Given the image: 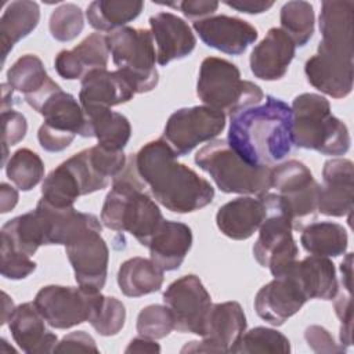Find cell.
Here are the masks:
<instances>
[{
	"label": "cell",
	"mask_w": 354,
	"mask_h": 354,
	"mask_svg": "<svg viewBox=\"0 0 354 354\" xmlns=\"http://www.w3.org/2000/svg\"><path fill=\"white\" fill-rule=\"evenodd\" d=\"M353 11L350 0L322 1V40L304 65L308 83L332 98H344L353 90Z\"/></svg>",
	"instance_id": "1"
},
{
	"label": "cell",
	"mask_w": 354,
	"mask_h": 354,
	"mask_svg": "<svg viewBox=\"0 0 354 354\" xmlns=\"http://www.w3.org/2000/svg\"><path fill=\"white\" fill-rule=\"evenodd\" d=\"M230 147L249 165L271 167L292 149V109L272 95L230 116Z\"/></svg>",
	"instance_id": "2"
},
{
	"label": "cell",
	"mask_w": 354,
	"mask_h": 354,
	"mask_svg": "<svg viewBox=\"0 0 354 354\" xmlns=\"http://www.w3.org/2000/svg\"><path fill=\"white\" fill-rule=\"evenodd\" d=\"M136 165L152 196L167 210L196 212L214 198L212 184L184 163H178L176 152L162 137L149 141L136 153Z\"/></svg>",
	"instance_id": "3"
},
{
	"label": "cell",
	"mask_w": 354,
	"mask_h": 354,
	"mask_svg": "<svg viewBox=\"0 0 354 354\" xmlns=\"http://www.w3.org/2000/svg\"><path fill=\"white\" fill-rule=\"evenodd\" d=\"M145 187L137 170L136 153H131L123 170L113 177L101 209V221L106 228L129 232L142 246H148L165 221L155 201L144 191Z\"/></svg>",
	"instance_id": "4"
},
{
	"label": "cell",
	"mask_w": 354,
	"mask_h": 354,
	"mask_svg": "<svg viewBox=\"0 0 354 354\" xmlns=\"http://www.w3.org/2000/svg\"><path fill=\"white\" fill-rule=\"evenodd\" d=\"M292 141L297 148L322 155H344L351 138L347 126L332 115L329 101L314 93H303L292 102Z\"/></svg>",
	"instance_id": "5"
},
{
	"label": "cell",
	"mask_w": 354,
	"mask_h": 354,
	"mask_svg": "<svg viewBox=\"0 0 354 354\" xmlns=\"http://www.w3.org/2000/svg\"><path fill=\"white\" fill-rule=\"evenodd\" d=\"M195 163L225 194L261 195L271 189L272 167L249 165L225 140L209 141L196 152Z\"/></svg>",
	"instance_id": "6"
},
{
	"label": "cell",
	"mask_w": 354,
	"mask_h": 354,
	"mask_svg": "<svg viewBox=\"0 0 354 354\" xmlns=\"http://www.w3.org/2000/svg\"><path fill=\"white\" fill-rule=\"evenodd\" d=\"M196 95L206 106L224 115L230 113V116L241 109L260 104L264 98L261 88L256 83L241 79L236 65L217 57H207L202 61Z\"/></svg>",
	"instance_id": "7"
},
{
	"label": "cell",
	"mask_w": 354,
	"mask_h": 354,
	"mask_svg": "<svg viewBox=\"0 0 354 354\" xmlns=\"http://www.w3.org/2000/svg\"><path fill=\"white\" fill-rule=\"evenodd\" d=\"M106 46L118 71L131 84L134 93H148L158 86L156 53L151 30L124 26L111 32Z\"/></svg>",
	"instance_id": "8"
},
{
	"label": "cell",
	"mask_w": 354,
	"mask_h": 354,
	"mask_svg": "<svg viewBox=\"0 0 354 354\" xmlns=\"http://www.w3.org/2000/svg\"><path fill=\"white\" fill-rule=\"evenodd\" d=\"M30 106L44 118L37 138L44 151L61 152L71 145L76 136H87L84 111L77 100L55 84Z\"/></svg>",
	"instance_id": "9"
},
{
	"label": "cell",
	"mask_w": 354,
	"mask_h": 354,
	"mask_svg": "<svg viewBox=\"0 0 354 354\" xmlns=\"http://www.w3.org/2000/svg\"><path fill=\"white\" fill-rule=\"evenodd\" d=\"M271 188L275 189L282 210L293 230L301 231L318 212L319 184L310 169L299 160H288L271 170Z\"/></svg>",
	"instance_id": "10"
},
{
	"label": "cell",
	"mask_w": 354,
	"mask_h": 354,
	"mask_svg": "<svg viewBox=\"0 0 354 354\" xmlns=\"http://www.w3.org/2000/svg\"><path fill=\"white\" fill-rule=\"evenodd\" d=\"M259 196L267 207V216L259 228L253 256L261 267L270 268L272 277H278L297 260L299 249L292 236V223L277 194L267 191Z\"/></svg>",
	"instance_id": "11"
},
{
	"label": "cell",
	"mask_w": 354,
	"mask_h": 354,
	"mask_svg": "<svg viewBox=\"0 0 354 354\" xmlns=\"http://www.w3.org/2000/svg\"><path fill=\"white\" fill-rule=\"evenodd\" d=\"M101 297V290L80 285H47L36 293L33 303L51 328L69 329L90 321Z\"/></svg>",
	"instance_id": "12"
},
{
	"label": "cell",
	"mask_w": 354,
	"mask_h": 354,
	"mask_svg": "<svg viewBox=\"0 0 354 354\" xmlns=\"http://www.w3.org/2000/svg\"><path fill=\"white\" fill-rule=\"evenodd\" d=\"M225 127V115L206 105L174 111L165 126L163 140L177 156L189 153L202 142L212 141Z\"/></svg>",
	"instance_id": "13"
},
{
	"label": "cell",
	"mask_w": 354,
	"mask_h": 354,
	"mask_svg": "<svg viewBox=\"0 0 354 354\" xmlns=\"http://www.w3.org/2000/svg\"><path fill=\"white\" fill-rule=\"evenodd\" d=\"M163 303L173 315L176 330L202 336L212 297L196 275H184L171 282L163 293Z\"/></svg>",
	"instance_id": "14"
},
{
	"label": "cell",
	"mask_w": 354,
	"mask_h": 354,
	"mask_svg": "<svg viewBox=\"0 0 354 354\" xmlns=\"http://www.w3.org/2000/svg\"><path fill=\"white\" fill-rule=\"evenodd\" d=\"M246 330V317L239 303L225 301L210 306L202 342L187 343L181 353H228Z\"/></svg>",
	"instance_id": "15"
},
{
	"label": "cell",
	"mask_w": 354,
	"mask_h": 354,
	"mask_svg": "<svg viewBox=\"0 0 354 354\" xmlns=\"http://www.w3.org/2000/svg\"><path fill=\"white\" fill-rule=\"evenodd\" d=\"M65 252L80 286L101 290L106 282L109 250L101 236V230L90 228L79 234L68 245Z\"/></svg>",
	"instance_id": "16"
},
{
	"label": "cell",
	"mask_w": 354,
	"mask_h": 354,
	"mask_svg": "<svg viewBox=\"0 0 354 354\" xmlns=\"http://www.w3.org/2000/svg\"><path fill=\"white\" fill-rule=\"evenodd\" d=\"M292 266L261 286L254 297L257 315L274 326L283 325L308 300L292 271Z\"/></svg>",
	"instance_id": "17"
},
{
	"label": "cell",
	"mask_w": 354,
	"mask_h": 354,
	"mask_svg": "<svg viewBox=\"0 0 354 354\" xmlns=\"http://www.w3.org/2000/svg\"><path fill=\"white\" fill-rule=\"evenodd\" d=\"M126 160L123 151H112L97 144L75 153L64 163L75 176L82 195H87L106 188L123 170Z\"/></svg>",
	"instance_id": "18"
},
{
	"label": "cell",
	"mask_w": 354,
	"mask_h": 354,
	"mask_svg": "<svg viewBox=\"0 0 354 354\" xmlns=\"http://www.w3.org/2000/svg\"><path fill=\"white\" fill-rule=\"evenodd\" d=\"M195 32L201 40L221 53L241 55L257 40V30L249 22L228 15L207 17L194 21Z\"/></svg>",
	"instance_id": "19"
},
{
	"label": "cell",
	"mask_w": 354,
	"mask_h": 354,
	"mask_svg": "<svg viewBox=\"0 0 354 354\" xmlns=\"http://www.w3.org/2000/svg\"><path fill=\"white\" fill-rule=\"evenodd\" d=\"M324 184L319 185L318 212L325 216L343 217L353 212L354 169L353 162L333 158L324 163Z\"/></svg>",
	"instance_id": "20"
},
{
	"label": "cell",
	"mask_w": 354,
	"mask_h": 354,
	"mask_svg": "<svg viewBox=\"0 0 354 354\" xmlns=\"http://www.w3.org/2000/svg\"><path fill=\"white\" fill-rule=\"evenodd\" d=\"M149 25L156 43L159 65L165 66L174 59L185 58L194 51L196 39L183 18L171 12H158L149 18Z\"/></svg>",
	"instance_id": "21"
},
{
	"label": "cell",
	"mask_w": 354,
	"mask_h": 354,
	"mask_svg": "<svg viewBox=\"0 0 354 354\" xmlns=\"http://www.w3.org/2000/svg\"><path fill=\"white\" fill-rule=\"evenodd\" d=\"M295 53L296 44L293 40L281 28H271L252 50L250 71L261 80H278L288 72Z\"/></svg>",
	"instance_id": "22"
},
{
	"label": "cell",
	"mask_w": 354,
	"mask_h": 354,
	"mask_svg": "<svg viewBox=\"0 0 354 354\" xmlns=\"http://www.w3.org/2000/svg\"><path fill=\"white\" fill-rule=\"evenodd\" d=\"M46 319L35 303H22L8 318V328L14 342L28 354L53 353L58 340L57 335L47 329Z\"/></svg>",
	"instance_id": "23"
},
{
	"label": "cell",
	"mask_w": 354,
	"mask_h": 354,
	"mask_svg": "<svg viewBox=\"0 0 354 354\" xmlns=\"http://www.w3.org/2000/svg\"><path fill=\"white\" fill-rule=\"evenodd\" d=\"M134 94L131 84L119 71L94 69L82 79L79 102L83 109L111 108L130 101Z\"/></svg>",
	"instance_id": "24"
},
{
	"label": "cell",
	"mask_w": 354,
	"mask_h": 354,
	"mask_svg": "<svg viewBox=\"0 0 354 354\" xmlns=\"http://www.w3.org/2000/svg\"><path fill=\"white\" fill-rule=\"evenodd\" d=\"M108 58L106 37L101 33H91L72 50L59 51L54 66L62 79L76 80L94 69H106Z\"/></svg>",
	"instance_id": "25"
},
{
	"label": "cell",
	"mask_w": 354,
	"mask_h": 354,
	"mask_svg": "<svg viewBox=\"0 0 354 354\" xmlns=\"http://www.w3.org/2000/svg\"><path fill=\"white\" fill-rule=\"evenodd\" d=\"M267 216L263 199L241 196L223 205L216 214L218 230L228 238L243 241L250 238Z\"/></svg>",
	"instance_id": "26"
},
{
	"label": "cell",
	"mask_w": 354,
	"mask_h": 354,
	"mask_svg": "<svg viewBox=\"0 0 354 354\" xmlns=\"http://www.w3.org/2000/svg\"><path fill=\"white\" fill-rule=\"evenodd\" d=\"M191 246V228L184 223L169 220L162 223L148 243L151 260L162 271L177 270L183 264Z\"/></svg>",
	"instance_id": "27"
},
{
	"label": "cell",
	"mask_w": 354,
	"mask_h": 354,
	"mask_svg": "<svg viewBox=\"0 0 354 354\" xmlns=\"http://www.w3.org/2000/svg\"><path fill=\"white\" fill-rule=\"evenodd\" d=\"M292 271L308 300H333L339 292L336 268L328 257L311 254L300 261L296 260Z\"/></svg>",
	"instance_id": "28"
},
{
	"label": "cell",
	"mask_w": 354,
	"mask_h": 354,
	"mask_svg": "<svg viewBox=\"0 0 354 354\" xmlns=\"http://www.w3.org/2000/svg\"><path fill=\"white\" fill-rule=\"evenodd\" d=\"M87 122V136L95 137L98 144L113 151H123L131 136L129 119L111 108L97 106L83 109Z\"/></svg>",
	"instance_id": "29"
},
{
	"label": "cell",
	"mask_w": 354,
	"mask_h": 354,
	"mask_svg": "<svg viewBox=\"0 0 354 354\" xmlns=\"http://www.w3.org/2000/svg\"><path fill=\"white\" fill-rule=\"evenodd\" d=\"M40 21L39 4L29 0L11 1L0 18V43L3 62L14 44L26 37Z\"/></svg>",
	"instance_id": "30"
},
{
	"label": "cell",
	"mask_w": 354,
	"mask_h": 354,
	"mask_svg": "<svg viewBox=\"0 0 354 354\" xmlns=\"http://www.w3.org/2000/svg\"><path fill=\"white\" fill-rule=\"evenodd\" d=\"M7 84L24 94L30 104L57 83L47 75L41 59L33 54L18 58L7 71Z\"/></svg>",
	"instance_id": "31"
},
{
	"label": "cell",
	"mask_w": 354,
	"mask_h": 354,
	"mask_svg": "<svg viewBox=\"0 0 354 354\" xmlns=\"http://www.w3.org/2000/svg\"><path fill=\"white\" fill-rule=\"evenodd\" d=\"M120 292L129 297H140L160 290L163 271L151 260L133 257L122 263L118 271Z\"/></svg>",
	"instance_id": "32"
},
{
	"label": "cell",
	"mask_w": 354,
	"mask_h": 354,
	"mask_svg": "<svg viewBox=\"0 0 354 354\" xmlns=\"http://www.w3.org/2000/svg\"><path fill=\"white\" fill-rule=\"evenodd\" d=\"M0 236L28 256H33L40 246L47 245L46 224L37 209L8 220L1 227Z\"/></svg>",
	"instance_id": "33"
},
{
	"label": "cell",
	"mask_w": 354,
	"mask_h": 354,
	"mask_svg": "<svg viewBox=\"0 0 354 354\" xmlns=\"http://www.w3.org/2000/svg\"><path fill=\"white\" fill-rule=\"evenodd\" d=\"M300 243L311 254L337 257L346 253L348 236L343 225L332 221H318L310 223L301 230Z\"/></svg>",
	"instance_id": "34"
},
{
	"label": "cell",
	"mask_w": 354,
	"mask_h": 354,
	"mask_svg": "<svg viewBox=\"0 0 354 354\" xmlns=\"http://www.w3.org/2000/svg\"><path fill=\"white\" fill-rule=\"evenodd\" d=\"M144 8L142 1H113L95 0L87 7L86 17L88 24L101 32H113L124 28L136 19Z\"/></svg>",
	"instance_id": "35"
},
{
	"label": "cell",
	"mask_w": 354,
	"mask_h": 354,
	"mask_svg": "<svg viewBox=\"0 0 354 354\" xmlns=\"http://www.w3.org/2000/svg\"><path fill=\"white\" fill-rule=\"evenodd\" d=\"M281 29L299 47L306 46L314 35V8L301 0L288 1L281 8Z\"/></svg>",
	"instance_id": "36"
},
{
	"label": "cell",
	"mask_w": 354,
	"mask_h": 354,
	"mask_svg": "<svg viewBox=\"0 0 354 354\" xmlns=\"http://www.w3.org/2000/svg\"><path fill=\"white\" fill-rule=\"evenodd\" d=\"M290 351V343L285 335L277 329L256 326L245 330L230 353L243 354H286Z\"/></svg>",
	"instance_id": "37"
},
{
	"label": "cell",
	"mask_w": 354,
	"mask_h": 354,
	"mask_svg": "<svg viewBox=\"0 0 354 354\" xmlns=\"http://www.w3.org/2000/svg\"><path fill=\"white\" fill-rule=\"evenodd\" d=\"M6 174L17 188L30 191L44 177V165L36 152L21 148L6 163Z\"/></svg>",
	"instance_id": "38"
},
{
	"label": "cell",
	"mask_w": 354,
	"mask_h": 354,
	"mask_svg": "<svg viewBox=\"0 0 354 354\" xmlns=\"http://www.w3.org/2000/svg\"><path fill=\"white\" fill-rule=\"evenodd\" d=\"M50 33L58 41H71L77 37L84 28L83 11L73 3L57 7L50 17Z\"/></svg>",
	"instance_id": "39"
},
{
	"label": "cell",
	"mask_w": 354,
	"mask_h": 354,
	"mask_svg": "<svg viewBox=\"0 0 354 354\" xmlns=\"http://www.w3.org/2000/svg\"><path fill=\"white\" fill-rule=\"evenodd\" d=\"M124 319L126 310L123 303L116 297L102 295L88 322L101 336H113L122 330Z\"/></svg>",
	"instance_id": "40"
},
{
	"label": "cell",
	"mask_w": 354,
	"mask_h": 354,
	"mask_svg": "<svg viewBox=\"0 0 354 354\" xmlns=\"http://www.w3.org/2000/svg\"><path fill=\"white\" fill-rule=\"evenodd\" d=\"M174 329V319L167 306L151 304L144 307L137 317V332L142 337L163 339Z\"/></svg>",
	"instance_id": "41"
},
{
	"label": "cell",
	"mask_w": 354,
	"mask_h": 354,
	"mask_svg": "<svg viewBox=\"0 0 354 354\" xmlns=\"http://www.w3.org/2000/svg\"><path fill=\"white\" fill-rule=\"evenodd\" d=\"M0 272L8 279H22L36 270V263L30 256L17 250L11 243L1 238L0 246Z\"/></svg>",
	"instance_id": "42"
},
{
	"label": "cell",
	"mask_w": 354,
	"mask_h": 354,
	"mask_svg": "<svg viewBox=\"0 0 354 354\" xmlns=\"http://www.w3.org/2000/svg\"><path fill=\"white\" fill-rule=\"evenodd\" d=\"M1 124H3V134H1V144H3V165L6 166L8 148L18 144L26 134L28 123L22 113L7 109L1 112Z\"/></svg>",
	"instance_id": "43"
},
{
	"label": "cell",
	"mask_w": 354,
	"mask_h": 354,
	"mask_svg": "<svg viewBox=\"0 0 354 354\" xmlns=\"http://www.w3.org/2000/svg\"><path fill=\"white\" fill-rule=\"evenodd\" d=\"M333 306H335V313L337 318L340 319V343L342 346L347 347L351 346L353 337H351V330H353V310H351V292L346 290L342 288V290L337 292V295L333 299Z\"/></svg>",
	"instance_id": "44"
},
{
	"label": "cell",
	"mask_w": 354,
	"mask_h": 354,
	"mask_svg": "<svg viewBox=\"0 0 354 354\" xmlns=\"http://www.w3.org/2000/svg\"><path fill=\"white\" fill-rule=\"evenodd\" d=\"M304 339L308 347L315 353H342L344 346L337 344L333 336L319 325H311L304 330Z\"/></svg>",
	"instance_id": "45"
},
{
	"label": "cell",
	"mask_w": 354,
	"mask_h": 354,
	"mask_svg": "<svg viewBox=\"0 0 354 354\" xmlns=\"http://www.w3.org/2000/svg\"><path fill=\"white\" fill-rule=\"evenodd\" d=\"M98 353L95 340L84 330L71 332L57 343L54 353Z\"/></svg>",
	"instance_id": "46"
},
{
	"label": "cell",
	"mask_w": 354,
	"mask_h": 354,
	"mask_svg": "<svg viewBox=\"0 0 354 354\" xmlns=\"http://www.w3.org/2000/svg\"><path fill=\"white\" fill-rule=\"evenodd\" d=\"M171 7H177L187 18L189 19H203L207 17H212L218 8L217 1H209V0H184L177 1L174 4H167Z\"/></svg>",
	"instance_id": "47"
},
{
	"label": "cell",
	"mask_w": 354,
	"mask_h": 354,
	"mask_svg": "<svg viewBox=\"0 0 354 354\" xmlns=\"http://www.w3.org/2000/svg\"><path fill=\"white\" fill-rule=\"evenodd\" d=\"M228 7L245 12V14H260L270 10L274 6V1H264V0H227L224 1Z\"/></svg>",
	"instance_id": "48"
},
{
	"label": "cell",
	"mask_w": 354,
	"mask_h": 354,
	"mask_svg": "<svg viewBox=\"0 0 354 354\" xmlns=\"http://www.w3.org/2000/svg\"><path fill=\"white\" fill-rule=\"evenodd\" d=\"M124 353H160V346L153 339L140 336L129 343Z\"/></svg>",
	"instance_id": "49"
},
{
	"label": "cell",
	"mask_w": 354,
	"mask_h": 354,
	"mask_svg": "<svg viewBox=\"0 0 354 354\" xmlns=\"http://www.w3.org/2000/svg\"><path fill=\"white\" fill-rule=\"evenodd\" d=\"M0 196H1V213H7L10 210H12L18 202V192L15 188H12L11 185L1 183L0 185Z\"/></svg>",
	"instance_id": "50"
},
{
	"label": "cell",
	"mask_w": 354,
	"mask_h": 354,
	"mask_svg": "<svg viewBox=\"0 0 354 354\" xmlns=\"http://www.w3.org/2000/svg\"><path fill=\"white\" fill-rule=\"evenodd\" d=\"M340 272H342V288L351 292L353 289V253H347L344 260L340 264Z\"/></svg>",
	"instance_id": "51"
},
{
	"label": "cell",
	"mask_w": 354,
	"mask_h": 354,
	"mask_svg": "<svg viewBox=\"0 0 354 354\" xmlns=\"http://www.w3.org/2000/svg\"><path fill=\"white\" fill-rule=\"evenodd\" d=\"M14 310H15V307H14L12 300L7 296V293L3 292V314H1V322H0L1 325L8 322V318L11 317Z\"/></svg>",
	"instance_id": "52"
}]
</instances>
